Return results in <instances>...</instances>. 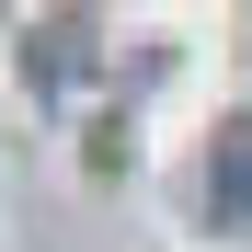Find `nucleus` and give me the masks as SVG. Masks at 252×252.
Wrapping results in <instances>:
<instances>
[{"mask_svg":"<svg viewBox=\"0 0 252 252\" xmlns=\"http://www.w3.org/2000/svg\"><path fill=\"white\" fill-rule=\"evenodd\" d=\"M206 229H252V103L218 126V149H206Z\"/></svg>","mask_w":252,"mask_h":252,"instance_id":"f257e3e1","label":"nucleus"}]
</instances>
